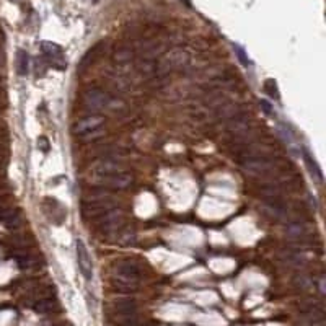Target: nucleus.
<instances>
[{
    "label": "nucleus",
    "instance_id": "nucleus-2",
    "mask_svg": "<svg viewBox=\"0 0 326 326\" xmlns=\"http://www.w3.org/2000/svg\"><path fill=\"white\" fill-rule=\"evenodd\" d=\"M117 207L113 196L103 188H93L87 191L80 202V209H82V216L85 220H96L103 214Z\"/></svg>",
    "mask_w": 326,
    "mask_h": 326
},
{
    "label": "nucleus",
    "instance_id": "nucleus-15",
    "mask_svg": "<svg viewBox=\"0 0 326 326\" xmlns=\"http://www.w3.org/2000/svg\"><path fill=\"white\" fill-rule=\"evenodd\" d=\"M302 155H303V162H305L307 168L310 175H312V178H315L318 181V183H323V173H322V168H320L318 162L315 160V157L312 153H310V150L307 147H302Z\"/></svg>",
    "mask_w": 326,
    "mask_h": 326
},
{
    "label": "nucleus",
    "instance_id": "nucleus-23",
    "mask_svg": "<svg viewBox=\"0 0 326 326\" xmlns=\"http://www.w3.org/2000/svg\"><path fill=\"white\" fill-rule=\"evenodd\" d=\"M261 106H263V109H264V113H268V114H271V106H269V103H266V101H261Z\"/></svg>",
    "mask_w": 326,
    "mask_h": 326
},
{
    "label": "nucleus",
    "instance_id": "nucleus-19",
    "mask_svg": "<svg viewBox=\"0 0 326 326\" xmlns=\"http://www.w3.org/2000/svg\"><path fill=\"white\" fill-rule=\"evenodd\" d=\"M263 90L266 95H269V98L279 100V90H277V85L274 83V80H266Z\"/></svg>",
    "mask_w": 326,
    "mask_h": 326
},
{
    "label": "nucleus",
    "instance_id": "nucleus-11",
    "mask_svg": "<svg viewBox=\"0 0 326 326\" xmlns=\"http://www.w3.org/2000/svg\"><path fill=\"white\" fill-rule=\"evenodd\" d=\"M263 209L264 214H268L276 220H282L287 217V204L284 201V196L279 197H263Z\"/></svg>",
    "mask_w": 326,
    "mask_h": 326
},
{
    "label": "nucleus",
    "instance_id": "nucleus-3",
    "mask_svg": "<svg viewBox=\"0 0 326 326\" xmlns=\"http://www.w3.org/2000/svg\"><path fill=\"white\" fill-rule=\"evenodd\" d=\"M103 126H105L103 116L88 113L87 116L80 117V119L73 122L72 132L73 136L82 139V141H93V139L103 136Z\"/></svg>",
    "mask_w": 326,
    "mask_h": 326
},
{
    "label": "nucleus",
    "instance_id": "nucleus-21",
    "mask_svg": "<svg viewBox=\"0 0 326 326\" xmlns=\"http://www.w3.org/2000/svg\"><path fill=\"white\" fill-rule=\"evenodd\" d=\"M132 59V52H131V49H126V47H122V49H119L116 52V56H114V61L116 62H119V64H124V62H129Z\"/></svg>",
    "mask_w": 326,
    "mask_h": 326
},
{
    "label": "nucleus",
    "instance_id": "nucleus-12",
    "mask_svg": "<svg viewBox=\"0 0 326 326\" xmlns=\"http://www.w3.org/2000/svg\"><path fill=\"white\" fill-rule=\"evenodd\" d=\"M113 312L114 317L117 318H124V317H132V315H137V302L131 297H121L116 298L113 302Z\"/></svg>",
    "mask_w": 326,
    "mask_h": 326
},
{
    "label": "nucleus",
    "instance_id": "nucleus-20",
    "mask_svg": "<svg viewBox=\"0 0 326 326\" xmlns=\"http://www.w3.org/2000/svg\"><path fill=\"white\" fill-rule=\"evenodd\" d=\"M293 284H295L297 289H300V290H307V289L312 286V279H310V277L305 276V274H300V276H297L295 279H293Z\"/></svg>",
    "mask_w": 326,
    "mask_h": 326
},
{
    "label": "nucleus",
    "instance_id": "nucleus-6",
    "mask_svg": "<svg viewBox=\"0 0 326 326\" xmlns=\"http://www.w3.org/2000/svg\"><path fill=\"white\" fill-rule=\"evenodd\" d=\"M96 228L101 235L106 237H117L119 232L126 227V216L119 207L108 211L100 218H96Z\"/></svg>",
    "mask_w": 326,
    "mask_h": 326
},
{
    "label": "nucleus",
    "instance_id": "nucleus-1",
    "mask_svg": "<svg viewBox=\"0 0 326 326\" xmlns=\"http://www.w3.org/2000/svg\"><path fill=\"white\" fill-rule=\"evenodd\" d=\"M142 279V269L136 261L121 259L113 266V277L111 287L119 293H134L137 292Z\"/></svg>",
    "mask_w": 326,
    "mask_h": 326
},
{
    "label": "nucleus",
    "instance_id": "nucleus-13",
    "mask_svg": "<svg viewBox=\"0 0 326 326\" xmlns=\"http://www.w3.org/2000/svg\"><path fill=\"white\" fill-rule=\"evenodd\" d=\"M284 232L289 237V240H292V242H303V240H305L310 235L308 227L300 220L287 222L286 227H284Z\"/></svg>",
    "mask_w": 326,
    "mask_h": 326
},
{
    "label": "nucleus",
    "instance_id": "nucleus-14",
    "mask_svg": "<svg viewBox=\"0 0 326 326\" xmlns=\"http://www.w3.org/2000/svg\"><path fill=\"white\" fill-rule=\"evenodd\" d=\"M279 258L282 261V264L289 266V268H295L300 269L302 266H305L307 259L300 250H282Z\"/></svg>",
    "mask_w": 326,
    "mask_h": 326
},
{
    "label": "nucleus",
    "instance_id": "nucleus-18",
    "mask_svg": "<svg viewBox=\"0 0 326 326\" xmlns=\"http://www.w3.org/2000/svg\"><path fill=\"white\" fill-rule=\"evenodd\" d=\"M117 242H119L121 245H124V247H131V245L136 243V232L131 230V228L124 227L122 230L119 232V235H117Z\"/></svg>",
    "mask_w": 326,
    "mask_h": 326
},
{
    "label": "nucleus",
    "instance_id": "nucleus-9",
    "mask_svg": "<svg viewBox=\"0 0 326 326\" xmlns=\"http://www.w3.org/2000/svg\"><path fill=\"white\" fill-rule=\"evenodd\" d=\"M121 172H126V167L121 162H117L116 158H103V160H98V162H95L92 165L93 180L105 178V176L116 175Z\"/></svg>",
    "mask_w": 326,
    "mask_h": 326
},
{
    "label": "nucleus",
    "instance_id": "nucleus-4",
    "mask_svg": "<svg viewBox=\"0 0 326 326\" xmlns=\"http://www.w3.org/2000/svg\"><path fill=\"white\" fill-rule=\"evenodd\" d=\"M82 103L93 114H100L101 111H116L117 106H121L119 101L111 98L108 93L100 88L87 90L82 95Z\"/></svg>",
    "mask_w": 326,
    "mask_h": 326
},
{
    "label": "nucleus",
    "instance_id": "nucleus-8",
    "mask_svg": "<svg viewBox=\"0 0 326 326\" xmlns=\"http://www.w3.org/2000/svg\"><path fill=\"white\" fill-rule=\"evenodd\" d=\"M41 54H42V59H44L49 66L59 69V71H64V69L67 67V61H66V56H64L62 47L57 46L56 42H49V41L41 42Z\"/></svg>",
    "mask_w": 326,
    "mask_h": 326
},
{
    "label": "nucleus",
    "instance_id": "nucleus-5",
    "mask_svg": "<svg viewBox=\"0 0 326 326\" xmlns=\"http://www.w3.org/2000/svg\"><path fill=\"white\" fill-rule=\"evenodd\" d=\"M191 62V56L188 51L181 49V47H176L167 52L157 64V69L155 72L160 73V75H168V73L181 71V69L188 67Z\"/></svg>",
    "mask_w": 326,
    "mask_h": 326
},
{
    "label": "nucleus",
    "instance_id": "nucleus-7",
    "mask_svg": "<svg viewBox=\"0 0 326 326\" xmlns=\"http://www.w3.org/2000/svg\"><path fill=\"white\" fill-rule=\"evenodd\" d=\"M93 181H95V184L98 186V188L124 191L127 188H131V184L134 183V178H132V175L126 170V172L109 175V176H105V178H98V180H93Z\"/></svg>",
    "mask_w": 326,
    "mask_h": 326
},
{
    "label": "nucleus",
    "instance_id": "nucleus-16",
    "mask_svg": "<svg viewBox=\"0 0 326 326\" xmlns=\"http://www.w3.org/2000/svg\"><path fill=\"white\" fill-rule=\"evenodd\" d=\"M56 310H57V303L54 298H51V297H42L35 303V312L42 313V315L52 313V312H56Z\"/></svg>",
    "mask_w": 326,
    "mask_h": 326
},
{
    "label": "nucleus",
    "instance_id": "nucleus-10",
    "mask_svg": "<svg viewBox=\"0 0 326 326\" xmlns=\"http://www.w3.org/2000/svg\"><path fill=\"white\" fill-rule=\"evenodd\" d=\"M75 250H77V264H78L80 272H82V276L85 277V281H92L93 279V261L90 258L88 250L82 240L77 238Z\"/></svg>",
    "mask_w": 326,
    "mask_h": 326
},
{
    "label": "nucleus",
    "instance_id": "nucleus-22",
    "mask_svg": "<svg viewBox=\"0 0 326 326\" xmlns=\"http://www.w3.org/2000/svg\"><path fill=\"white\" fill-rule=\"evenodd\" d=\"M233 49H235V52H237V56H238V61L242 62L243 66H250V61H248L247 54H245L243 47H240V46H237V44H235V46H233Z\"/></svg>",
    "mask_w": 326,
    "mask_h": 326
},
{
    "label": "nucleus",
    "instance_id": "nucleus-17",
    "mask_svg": "<svg viewBox=\"0 0 326 326\" xmlns=\"http://www.w3.org/2000/svg\"><path fill=\"white\" fill-rule=\"evenodd\" d=\"M30 71V56L28 52L20 49L17 52V72L20 75H26Z\"/></svg>",
    "mask_w": 326,
    "mask_h": 326
}]
</instances>
